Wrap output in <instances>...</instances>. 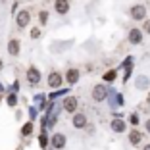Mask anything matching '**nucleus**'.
<instances>
[{
    "label": "nucleus",
    "mask_w": 150,
    "mask_h": 150,
    "mask_svg": "<svg viewBox=\"0 0 150 150\" xmlns=\"http://www.w3.org/2000/svg\"><path fill=\"white\" fill-rule=\"evenodd\" d=\"M91 96H93L94 102H104V100L108 98V88H106V85H102V83L94 85V87H93V93H91Z\"/></svg>",
    "instance_id": "1"
},
{
    "label": "nucleus",
    "mask_w": 150,
    "mask_h": 150,
    "mask_svg": "<svg viewBox=\"0 0 150 150\" xmlns=\"http://www.w3.org/2000/svg\"><path fill=\"white\" fill-rule=\"evenodd\" d=\"M50 144H52L56 150H64L66 144H67V137L64 135V133H54L52 137H50Z\"/></svg>",
    "instance_id": "2"
},
{
    "label": "nucleus",
    "mask_w": 150,
    "mask_h": 150,
    "mask_svg": "<svg viewBox=\"0 0 150 150\" xmlns=\"http://www.w3.org/2000/svg\"><path fill=\"white\" fill-rule=\"evenodd\" d=\"M46 83H48L50 88H60V87H62V83H64V75L60 73V71H50Z\"/></svg>",
    "instance_id": "3"
},
{
    "label": "nucleus",
    "mask_w": 150,
    "mask_h": 150,
    "mask_svg": "<svg viewBox=\"0 0 150 150\" xmlns=\"http://www.w3.org/2000/svg\"><path fill=\"white\" fill-rule=\"evenodd\" d=\"M40 71H39V67H35V66H29V69H27V81H29V85L31 87H37V85L40 83Z\"/></svg>",
    "instance_id": "4"
},
{
    "label": "nucleus",
    "mask_w": 150,
    "mask_h": 150,
    "mask_svg": "<svg viewBox=\"0 0 150 150\" xmlns=\"http://www.w3.org/2000/svg\"><path fill=\"white\" fill-rule=\"evenodd\" d=\"M129 13H131V19H135V21H144L146 19V8L142 4H135Z\"/></svg>",
    "instance_id": "5"
},
{
    "label": "nucleus",
    "mask_w": 150,
    "mask_h": 150,
    "mask_svg": "<svg viewBox=\"0 0 150 150\" xmlns=\"http://www.w3.org/2000/svg\"><path fill=\"white\" fill-rule=\"evenodd\" d=\"M29 21H31V12H29V10H21V12H18L16 25H18L19 29H25V27L29 25Z\"/></svg>",
    "instance_id": "6"
},
{
    "label": "nucleus",
    "mask_w": 150,
    "mask_h": 150,
    "mask_svg": "<svg viewBox=\"0 0 150 150\" xmlns=\"http://www.w3.org/2000/svg\"><path fill=\"white\" fill-rule=\"evenodd\" d=\"M77 106H79V100L75 96H66L64 102H62V108L66 112H69V114H75V112H77Z\"/></svg>",
    "instance_id": "7"
},
{
    "label": "nucleus",
    "mask_w": 150,
    "mask_h": 150,
    "mask_svg": "<svg viewBox=\"0 0 150 150\" xmlns=\"http://www.w3.org/2000/svg\"><path fill=\"white\" fill-rule=\"evenodd\" d=\"M142 39H144V33H142V29H139V27H133L131 31H129L127 40H129L131 44H141Z\"/></svg>",
    "instance_id": "8"
},
{
    "label": "nucleus",
    "mask_w": 150,
    "mask_h": 150,
    "mask_svg": "<svg viewBox=\"0 0 150 150\" xmlns=\"http://www.w3.org/2000/svg\"><path fill=\"white\" fill-rule=\"evenodd\" d=\"M71 123H73L75 129H85L87 127V115L81 114V112H75L73 117H71Z\"/></svg>",
    "instance_id": "9"
},
{
    "label": "nucleus",
    "mask_w": 150,
    "mask_h": 150,
    "mask_svg": "<svg viewBox=\"0 0 150 150\" xmlns=\"http://www.w3.org/2000/svg\"><path fill=\"white\" fill-rule=\"evenodd\" d=\"M19 52H21V42H19V39H10L8 40V54L10 56H19Z\"/></svg>",
    "instance_id": "10"
},
{
    "label": "nucleus",
    "mask_w": 150,
    "mask_h": 150,
    "mask_svg": "<svg viewBox=\"0 0 150 150\" xmlns=\"http://www.w3.org/2000/svg\"><path fill=\"white\" fill-rule=\"evenodd\" d=\"M54 10L60 16H66L69 12V0H54Z\"/></svg>",
    "instance_id": "11"
},
{
    "label": "nucleus",
    "mask_w": 150,
    "mask_h": 150,
    "mask_svg": "<svg viewBox=\"0 0 150 150\" xmlns=\"http://www.w3.org/2000/svg\"><path fill=\"white\" fill-rule=\"evenodd\" d=\"M79 69H77V67H69V69L66 71V77H64V79L67 81V83L69 85H75L77 83V81H79Z\"/></svg>",
    "instance_id": "12"
},
{
    "label": "nucleus",
    "mask_w": 150,
    "mask_h": 150,
    "mask_svg": "<svg viewBox=\"0 0 150 150\" xmlns=\"http://www.w3.org/2000/svg\"><path fill=\"white\" fill-rule=\"evenodd\" d=\"M110 127H112L114 133H123L125 129H127V123H125L121 117H114V119H112V123H110Z\"/></svg>",
    "instance_id": "13"
},
{
    "label": "nucleus",
    "mask_w": 150,
    "mask_h": 150,
    "mask_svg": "<svg viewBox=\"0 0 150 150\" xmlns=\"http://www.w3.org/2000/svg\"><path fill=\"white\" fill-rule=\"evenodd\" d=\"M135 87H137V91H146V88L150 87V79L146 77V75H137Z\"/></svg>",
    "instance_id": "14"
},
{
    "label": "nucleus",
    "mask_w": 150,
    "mask_h": 150,
    "mask_svg": "<svg viewBox=\"0 0 150 150\" xmlns=\"http://www.w3.org/2000/svg\"><path fill=\"white\" fill-rule=\"evenodd\" d=\"M129 142H131L133 146H139L142 142V133L137 131V129H131V131H129Z\"/></svg>",
    "instance_id": "15"
},
{
    "label": "nucleus",
    "mask_w": 150,
    "mask_h": 150,
    "mask_svg": "<svg viewBox=\"0 0 150 150\" xmlns=\"http://www.w3.org/2000/svg\"><path fill=\"white\" fill-rule=\"evenodd\" d=\"M39 144H40V148H42V150L50 144V139H48V135H46V131H42L39 135Z\"/></svg>",
    "instance_id": "16"
},
{
    "label": "nucleus",
    "mask_w": 150,
    "mask_h": 150,
    "mask_svg": "<svg viewBox=\"0 0 150 150\" xmlns=\"http://www.w3.org/2000/svg\"><path fill=\"white\" fill-rule=\"evenodd\" d=\"M6 104H8L10 108L18 106V94H16V93H10L8 96H6Z\"/></svg>",
    "instance_id": "17"
},
{
    "label": "nucleus",
    "mask_w": 150,
    "mask_h": 150,
    "mask_svg": "<svg viewBox=\"0 0 150 150\" xmlns=\"http://www.w3.org/2000/svg\"><path fill=\"white\" fill-rule=\"evenodd\" d=\"M31 133H33V123H31V121L23 123V127H21V135H23V137H31Z\"/></svg>",
    "instance_id": "18"
},
{
    "label": "nucleus",
    "mask_w": 150,
    "mask_h": 150,
    "mask_svg": "<svg viewBox=\"0 0 150 150\" xmlns=\"http://www.w3.org/2000/svg\"><path fill=\"white\" fill-rule=\"evenodd\" d=\"M115 77H117V71H115V69H110V71H106V73H104V77H102V79L108 81V83H114Z\"/></svg>",
    "instance_id": "19"
},
{
    "label": "nucleus",
    "mask_w": 150,
    "mask_h": 150,
    "mask_svg": "<svg viewBox=\"0 0 150 150\" xmlns=\"http://www.w3.org/2000/svg\"><path fill=\"white\" fill-rule=\"evenodd\" d=\"M48 18H50V13L46 12V10H40L39 12V23L40 25H46V23H48Z\"/></svg>",
    "instance_id": "20"
},
{
    "label": "nucleus",
    "mask_w": 150,
    "mask_h": 150,
    "mask_svg": "<svg viewBox=\"0 0 150 150\" xmlns=\"http://www.w3.org/2000/svg\"><path fill=\"white\" fill-rule=\"evenodd\" d=\"M39 37H40V29L39 27H33L31 29V39H39Z\"/></svg>",
    "instance_id": "21"
},
{
    "label": "nucleus",
    "mask_w": 150,
    "mask_h": 150,
    "mask_svg": "<svg viewBox=\"0 0 150 150\" xmlns=\"http://www.w3.org/2000/svg\"><path fill=\"white\" fill-rule=\"evenodd\" d=\"M142 33L150 35V19H144V25H142Z\"/></svg>",
    "instance_id": "22"
},
{
    "label": "nucleus",
    "mask_w": 150,
    "mask_h": 150,
    "mask_svg": "<svg viewBox=\"0 0 150 150\" xmlns=\"http://www.w3.org/2000/svg\"><path fill=\"white\" fill-rule=\"evenodd\" d=\"M129 123H131V125H139V115H137V114H131V117H129Z\"/></svg>",
    "instance_id": "23"
},
{
    "label": "nucleus",
    "mask_w": 150,
    "mask_h": 150,
    "mask_svg": "<svg viewBox=\"0 0 150 150\" xmlns=\"http://www.w3.org/2000/svg\"><path fill=\"white\" fill-rule=\"evenodd\" d=\"M29 115H31V117H37V110H35V108H31V110H29Z\"/></svg>",
    "instance_id": "24"
},
{
    "label": "nucleus",
    "mask_w": 150,
    "mask_h": 150,
    "mask_svg": "<svg viewBox=\"0 0 150 150\" xmlns=\"http://www.w3.org/2000/svg\"><path fill=\"white\" fill-rule=\"evenodd\" d=\"M144 127H146V131H148V135H150V119H146V123H144Z\"/></svg>",
    "instance_id": "25"
},
{
    "label": "nucleus",
    "mask_w": 150,
    "mask_h": 150,
    "mask_svg": "<svg viewBox=\"0 0 150 150\" xmlns=\"http://www.w3.org/2000/svg\"><path fill=\"white\" fill-rule=\"evenodd\" d=\"M146 104H150V91H148V94H146Z\"/></svg>",
    "instance_id": "26"
},
{
    "label": "nucleus",
    "mask_w": 150,
    "mask_h": 150,
    "mask_svg": "<svg viewBox=\"0 0 150 150\" xmlns=\"http://www.w3.org/2000/svg\"><path fill=\"white\" fill-rule=\"evenodd\" d=\"M2 67H4V62H2V60H0V71H2Z\"/></svg>",
    "instance_id": "27"
},
{
    "label": "nucleus",
    "mask_w": 150,
    "mask_h": 150,
    "mask_svg": "<svg viewBox=\"0 0 150 150\" xmlns=\"http://www.w3.org/2000/svg\"><path fill=\"white\" fill-rule=\"evenodd\" d=\"M142 150H150V144H144V148H142Z\"/></svg>",
    "instance_id": "28"
},
{
    "label": "nucleus",
    "mask_w": 150,
    "mask_h": 150,
    "mask_svg": "<svg viewBox=\"0 0 150 150\" xmlns=\"http://www.w3.org/2000/svg\"><path fill=\"white\" fill-rule=\"evenodd\" d=\"M0 102H2V94H0Z\"/></svg>",
    "instance_id": "29"
}]
</instances>
